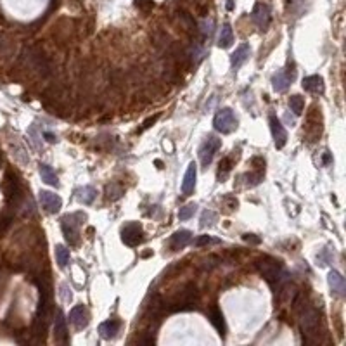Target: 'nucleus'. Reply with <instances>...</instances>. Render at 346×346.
Segmentation results:
<instances>
[{
	"mask_svg": "<svg viewBox=\"0 0 346 346\" xmlns=\"http://www.w3.org/2000/svg\"><path fill=\"white\" fill-rule=\"evenodd\" d=\"M303 88L307 92H312V94H322L324 92V80L318 75H312L303 78Z\"/></svg>",
	"mask_w": 346,
	"mask_h": 346,
	"instance_id": "19",
	"label": "nucleus"
},
{
	"mask_svg": "<svg viewBox=\"0 0 346 346\" xmlns=\"http://www.w3.org/2000/svg\"><path fill=\"white\" fill-rule=\"evenodd\" d=\"M256 268H258L260 275L268 282V284H275L282 279V265L279 260L272 258V256H265V258L256 261Z\"/></svg>",
	"mask_w": 346,
	"mask_h": 346,
	"instance_id": "3",
	"label": "nucleus"
},
{
	"mask_svg": "<svg viewBox=\"0 0 346 346\" xmlns=\"http://www.w3.org/2000/svg\"><path fill=\"white\" fill-rule=\"evenodd\" d=\"M215 222H216V213L215 211L208 209V211L202 213V216H201V227L202 229H204V227H211Z\"/></svg>",
	"mask_w": 346,
	"mask_h": 346,
	"instance_id": "30",
	"label": "nucleus"
},
{
	"mask_svg": "<svg viewBox=\"0 0 346 346\" xmlns=\"http://www.w3.org/2000/svg\"><path fill=\"white\" fill-rule=\"evenodd\" d=\"M289 108H291V111L294 113L296 116L301 115L303 109H305V101H303L301 95H291V97H289Z\"/></svg>",
	"mask_w": 346,
	"mask_h": 346,
	"instance_id": "27",
	"label": "nucleus"
},
{
	"mask_svg": "<svg viewBox=\"0 0 346 346\" xmlns=\"http://www.w3.org/2000/svg\"><path fill=\"white\" fill-rule=\"evenodd\" d=\"M83 220H86V215L82 211L71 213V215H64L61 218V227L62 234H64L66 241L71 246H78L80 242V225L83 224Z\"/></svg>",
	"mask_w": 346,
	"mask_h": 346,
	"instance_id": "2",
	"label": "nucleus"
},
{
	"mask_svg": "<svg viewBox=\"0 0 346 346\" xmlns=\"http://www.w3.org/2000/svg\"><path fill=\"white\" fill-rule=\"evenodd\" d=\"M158 118H159V115H154V116H152V118H147V119H145L144 125H142L141 128H139V134H141V132H144V130H147L149 126L154 125V123L158 121Z\"/></svg>",
	"mask_w": 346,
	"mask_h": 346,
	"instance_id": "34",
	"label": "nucleus"
},
{
	"mask_svg": "<svg viewBox=\"0 0 346 346\" xmlns=\"http://www.w3.org/2000/svg\"><path fill=\"white\" fill-rule=\"evenodd\" d=\"M199 303V289L196 284H187L184 289H182L180 296L173 305L175 307L172 310H192V308L198 307Z\"/></svg>",
	"mask_w": 346,
	"mask_h": 346,
	"instance_id": "5",
	"label": "nucleus"
},
{
	"mask_svg": "<svg viewBox=\"0 0 346 346\" xmlns=\"http://www.w3.org/2000/svg\"><path fill=\"white\" fill-rule=\"evenodd\" d=\"M244 241L246 242H251V244H260V241H261V239L255 237V234H244Z\"/></svg>",
	"mask_w": 346,
	"mask_h": 346,
	"instance_id": "37",
	"label": "nucleus"
},
{
	"mask_svg": "<svg viewBox=\"0 0 346 346\" xmlns=\"http://www.w3.org/2000/svg\"><path fill=\"white\" fill-rule=\"evenodd\" d=\"M196 175H198V168H196L194 163H191L185 172V177H184V182H182V192L185 196H191L196 189Z\"/></svg>",
	"mask_w": 346,
	"mask_h": 346,
	"instance_id": "18",
	"label": "nucleus"
},
{
	"mask_svg": "<svg viewBox=\"0 0 346 346\" xmlns=\"http://www.w3.org/2000/svg\"><path fill=\"white\" fill-rule=\"evenodd\" d=\"M327 281H329V288H331V292L338 298H345L346 294V282H345V277L339 274L338 270H331L327 275Z\"/></svg>",
	"mask_w": 346,
	"mask_h": 346,
	"instance_id": "14",
	"label": "nucleus"
},
{
	"mask_svg": "<svg viewBox=\"0 0 346 346\" xmlns=\"http://www.w3.org/2000/svg\"><path fill=\"white\" fill-rule=\"evenodd\" d=\"M38 172H40V177L45 184L52 185V187H58L59 185V178L56 175V172L47 165V163H40L38 165Z\"/></svg>",
	"mask_w": 346,
	"mask_h": 346,
	"instance_id": "22",
	"label": "nucleus"
},
{
	"mask_svg": "<svg viewBox=\"0 0 346 346\" xmlns=\"http://www.w3.org/2000/svg\"><path fill=\"white\" fill-rule=\"evenodd\" d=\"M213 125H215V130H218L220 134H232L237 128V118H235L234 111L231 108H224L216 113Z\"/></svg>",
	"mask_w": 346,
	"mask_h": 346,
	"instance_id": "6",
	"label": "nucleus"
},
{
	"mask_svg": "<svg viewBox=\"0 0 346 346\" xmlns=\"http://www.w3.org/2000/svg\"><path fill=\"white\" fill-rule=\"evenodd\" d=\"M249 52H251V49H249V45H246V43H242V45H239V47L235 49V52L231 56V64L234 71L244 64L246 59L249 58Z\"/></svg>",
	"mask_w": 346,
	"mask_h": 346,
	"instance_id": "20",
	"label": "nucleus"
},
{
	"mask_svg": "<svg viewBox=\"0 0 346 346\" xmlns=\"http://www.w3.org/2000/svg\"><path fill=\"white\" fill-rule=\"evenodd\" d=\"M4 192H5V201L9 204L12 202H18L19 198H21V185H19V180L16 175H12V172L5 173V180H4Z\"/></svg>",
	"mask_w": 346,
	"mask_h": 346,
	"instance_id": "9",
	"label": "nucleus"
},
{
	"mask_svg": "<svg viewBox=\"0 0 346 346\" xmlns=\"http://www.w3.org/2000/svg\"><path fill=\"white\" fill-rule=\"evenodd\" d=\"M54 338L56 341L66 343L68 341V325H66V318L64 314L61 310L56 312V318H54Z\"/></svg>",
	"mask_w": 346,
	"mask_h": 346,
	"instance_id": "16",
	"label": "nucleus"
},
{
	"mask_svg": "<svg viewBox=\"0 0 346 346\" xmlns=\"http://www.w3.org/2000/svg\"><path fill=\"white\" fill-rule=\"evenodd\" d=\"M220 147H222V141L218 137H215V135H209V137L202 142L201 147H199V159H201V165L204 166V168L213 161L215 152Z\"/></svg>",
	"mask_w": 346,
	"mask_h": 346,
	"instance_id": "7",
	"label": "nucleus"
},
{
	"mask_svg": "<svg viewBox=\"0 0 346 346\" xmlns=\"http://www.w3.org/2000/svg\"><path fill=\"white\" fill-rule=\"evenodd\" d=\"M38 198H40V202H42V208L45 209L47 213H51V215H54V213H58L59 209H61L62 199L59 198L58 194H54V192L40 191Z\"/></svg>",
	"mask_w": 346,
	"mask_h": 346,
	"instance_id": "12",
	"label": "nucleus"
},
{
	"mask_svg": "<svg viewBox=\"0 0 346 346\" xmlns=\"http://www.w3.org/2000/svg\"><path fill=\"white\" fill-rule=\"evenodd\" d=\"M69 322H71L73 327L78 329V331L85 329L86 325H88V322H90L88 310H86L83 305H76V307H73L71 312H69Z\"/></svg>",
	"mask_w": 346,
	"mask_h": 346,
	"instance_id": "13",
	"label": "nucleus"
},
{
	"mask_svg": "<svg viewBox=\"0 0 346 346\" xmlns=\"http://www.w3.org/2000/svg\"><path fill=\"white\" fill-rule=\"evenodd\" d=\"M270 130H272V137H274V142H275V147L282 149L286 145V142H288V132H286L282 123L279 121L275 116H270Z\"/></svg>",
	"mask_w": 346,
	"mask_h": 346,
	"instance_id": "15",
	"label": "nucleus"
},
{
	"mask_svg": "<svg viewBox=\"0 0 346 346\" xmlns=\"http://www.w3.org/2000/svg\"><path fill=\"white\" fill-rule=\"evenodd\" d=\"M209 322L213 324V327L216 329V331L220 332L222 336L225 334V322H224V315H222V312L218 310L216 307L211 308V312H209Z\"/></svg>",
	"mask_w": 346,
	"mask_h": 346,
	"instance_id": "24",
	"label": "nucleus"
},
{
	"mask_svg": "<svg viewBox=\"0 0 346 346\" xmlns=\"http://www.w3.org/2000/svg\"><path fill=\"white\" fill-rule=\"evenodd\" d=\"M196 208H198L196 204H187V206H184V208H180V211H178V218H180V220H189L191 216H194Z\"/></svg>",
	"mask_w": 346,
	"mask_h": 346,
	"instance_id": "31",
	"label": "nucleus"
},
{
	"mask_svg": "<svg viewBox=\"0 0 346 346\" xmlns=\"http://www.w3.org/2000/svg\"><path fill=\"white\" fill-rule=\"evenodd\" d=\"M56 260H58V265L61 268H64L69 263V249L62 244L56 246Z\"/></svg>",
	"mask_w": 346,
	"mask_h": 346,
	"instance_id": "26",
	"label": "nucleus"
},
{
	"mask_svg": "<svg viewBox=\"0 0 346 346\" xmlns=\"http://www.w3.org/2000/svg\"><path fill=\"white\" fill-rule=\"evenodd\" d=\"M51 284L49 282H42L40 284V303L38 310H36V318H35V334L45 336L49 325V318H51V310H52V299H51Z\"/></svg>",
	"mask_w": 346,
	"mask_h": 346,
	"instance_id": "1",
	"label": "nucleus"
},
{
	"mask_svg": "<svg viewBox=\"0 0 346 346\" xmlns=\"http://www.w3.org/2000/svg\"><path fill=\"white\" fill-rule=\"evenodd\" d=\"M137 7H142L144 11H147V9L152 7V2L151 0H137Z\"/></svg>",
	"mask_w": 346,
	"mask_h": 346,
	"instance_id": "36",
	"label": "nucleus"
},
{
	"mask_svg": "<svg viewBox=\"0 0 346 346\" xmlns=\"http://www.w3.org/2000/svg\"><path fill=\"white\" fill-rule=\"evenodd\" d=\"M192 241V232L191 231H177L170 239V246H172L173 251H178V249L185 248L187 244H191Z\"/></svg>",
	"mask_w": 346,
	"mask_h": 346,
	"instance_id": "17",
	"label": "nucleus"
},
{
	"mask_svg": "<svg viewBox=\"0 0 346 346\" xmlns=\"http://www.w3.org/2000/svg\"><path fill=\"white\" fill-rule=\"evenodd\" d=\"M299 324L307 338H317L320 327V314L314 307H303L299 312Z\"/></svg>",
	"mask_w": 346,
	"mask_h": 346,
	"instance_id": "4",
	"label": "nucleus"
},
{
	"mask_svg": "<svg viewBox=\"0 0 346 346\" xmlns=\"http://www.w3.org/2000/svg\"><path fill=\"white\" fill-rule=\"evenodd\" d=\"M121 239L126 246L135 248L144 241V231L139 224H126L121 231Z\"/></svg>",
	"mask_w": 346,
	"mask_h": 346,
	"instance_id": "10",
	"label": "nucleus"
},
{
	"mask_svg": "<svg viewBox=\"0 0 346 346\" xmlns=\"http://www.w3.org/2000/svg\"><path fill=\"white\" fill-rule=\"evenodd\" d=\"M234 42V33H232V26L229 25H224L222 28V33H220V38H218V47L222 49H229Z\"/></svg>",
	"mask_w": 346,
	"mask_h": 346,
	"instance_id": "25",
	"label": "nucleus"
},
{
	"mask_svg": "<svg viewBox=\"0 0 346 346\" xmlns=\"http://www.w3.org/2000/svg\"><path fill=\"white\" fill-rule=\"evenodd\" d=\"M251 19L260 29H267L270 26V21H272V11L267 4H256L255 9L251 12Z\"/></svg>",
	"mask_w": 346,
	"mask_h": 346,
	"instance_id": "11",
	"label": "nucleus"
},
{
	"mask_svg": "<svg viewBox=\"0 0 346 346\" xmlns=\"http://www.w3.org/2000/svg\"><path fill=\"white\" fill-rule=\"evenodd\" d=\"M95 196H97V191H95L94 187H90V185H85V187L76 191V198H78V201L83 202V204H92Z\"/></svg>",
	"mask_w": 346,
	"mask_h": 346,
	"instance_id": "23",
	"label": "nucleus"
},
{
	"mask_svg": "<svg viewBox=\"0 0 346 346\" xmlns=\"http://www.w3.org/2000/svg\"><path fill=\"white\" fill-rule=\"evenodd\" d=\"M194 244L198 246V248H202V246H208V244H220V241L211 237V235H199V237L196 239Z\"/></svg>",
	"mask_w": 346,
	"mask_h": 346,
	"instance_id": "32",
	"label": "nucleus"
},
{
	"mask_svg": "<svg viewBox=\"0 0 346 346\" xmlns=\"http://www.w3.org/2000/svg\"><path fill=\"white\" fill-rule=\"evenodd\" d=\"M296 78V69L294 64L288 66V68L281 69L279 73H275L274 78H272V85H274L275 92H286L291 86V83Z\"/></svg>",
	"mask_w": 346,
	"mask_h": 346,
	"instance_id": "8",
	"label": "nucleus"
},
{
	"mask_svg": "<svg viewBox=\"0 0 346 346\" xmlns=\"http://www.w3.org/2000/svg\"><path fill=\"white\" fill-rule=\"evenodd\" d=\"M331 154H329V151H325V156H324V165H331Z\"/></svg>",
	"mask_w": 346,
	"mask_h": 346,
	"instance_id": "38",
	"label": "nucleus"
},
{
	"mask_svg": "<svg viewBox=\"0 0 346 346\" xmlns=\"http://www.w3.org/2000/svg\"><path fill=\"white\" fill-rule=\"evenodd\" d=\"M106 194H108V199H111V201H115V199L121 198L123 194V187H119L118 184H111L106 187Z\"/></svg>",
	"mask_w": 346,
	"mask_h": 346,
	"instance_id": "29",
	"label": "nucleus"
},
{
	"mask_svg": "<svg viewBox=\"0 0 346 346\" xmlns=\"http://www.w3.org/2000/svg\"><path fill=\"white\" fill-rule=\"evenodd\" d=\"M231 170H232V159L231 158H224L220 161V168H218V180L225 182V178L229 177Z\"/></svg>",
	"mask_w": 346,
	"mask_h": 346,
	"instance_id": "28",
	"label": "nucleus"
},
{
	"mask_svg": "<svg viewBox=\"0 0 346 346\" xmlns=\"http://www.w3.org/2000/svg\"><path fill=\"white\" fill-rule=\"evenodd\" d=\"M61 294H62V301H66V303L71 301L73 294H71V291L68 292V286H66V284H62V286H61Z\"/></svg>",
	"mask_w": 346,
	"mask_h": 346,
	"instance_id": "35",
	"label": "nucleus"
},
{
	"mask_svg": "<svg viewBox=\"0 0 346 346\" xmlns=\"http://www.w3.org/2000/svg\"><path fill=\"white\" fill-rule=\"evenodd\" d=\"M331 260H332V253L329 251V248L322 249L320 255L317 256V261L322 265V267H324V265H329V263H331Z\"/></svg>",
	"mask_w": 346,
	"mask_h": 346,
	"instance_id": "33",
	"label": "nucleus"
},
{
	"mask_svg": "<svg viewBox=\"0 0 346 346\" xmlns=\"http://www.w3.org/2000/svg\"><path fill=\"white\" fill-rule=\"evenodd\" d=\"M45 137H47V141H49V142H56V141H58V139H56L52 134H45Z\"/></svg>",
	"mask_w": 346,
	"mask_h": 346,
	"instance_id": "39",
	"label": "nucleus"
},
{
	"mask_svg": "<svg viewBox=\"0 0 346 346\" xmlns=\"http://www.w3.org/2000/svg\"><path fill=\"white\" fill-rule=\"evenodd\" d=\"M119 327H121V322L116 320V318H109V320L102 322L101 327H99V332H101L102 338L111 339L119 332Z\"/></svg>",
	"mask_w": 346,
	"mask_h": 346,
	"instance_id": "21",
	"label": "nucleus"
}]
</instances>
